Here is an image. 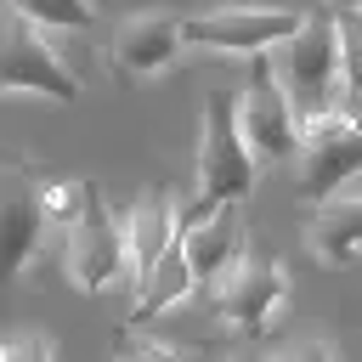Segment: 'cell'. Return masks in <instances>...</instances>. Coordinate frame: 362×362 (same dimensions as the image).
<instances>
[{"mask_svg":"<svg viewBox=\"0 0 362 362\" xmlns=\"http://www.w3.org/2000/svg\"><path fill=\"white\" fill-rule=\"evenodd\" d=\"M255 153L238 130V102L226 90L204 96V136H198V204H243L255 192Z\"/></svg>","mask_w":362,"mask_h":362,"instance_id":"obj_3","label":"cell"},{"mask_svg":"<svg viewBox=\"0 0 362 362\" xmlns=\"http://www.w3.org/2000/svg\"><path fill=\"white\" fill-rule=\"evenodd\" d=\"M198 288V277H192V266H187V255H181V238L158 255V266L153 272H141L136 277V300H130V322L141 328V322H153V317H164V311H175L187 294Z\"/></svg>","mask_w":362,"mask_h":362,"instance_id":"obj_14","label":"cell"},{"mask_svg":"<svg viewBox=\"0 0 362 362\" xmlns=\"http://www.w3.org/2000/svg\"><path fill=\"white\" fill-rule=\"evenodd\" d=\"M0 362H57V345L45 334H23V339L0 345Z\"/></svg>","mask_w":362,"mask_h":362,"instance_id":"obj_19","label":"cell"},{"mask_svg":"<svg viewBox=\"0 0 362 362\" xmlns=\"http://www.w3.org/2000/svg\"><path fill=\"white\" fill-rule=\"evenodd\" d=\"M85 198H90V181H74V175H51V181H40V215H45V232H68V226L85 215Z\"/></svg>","mask_w":362,"mask_h":362,"instance_id":"obj_17","label":"cell"},{"mask_svg":"<svg viewBox=\"0 0 362 362\" xmlns=\"http://www.w3.org/2000/svg\"><path fill=\"white\" fill-rule=\"evenodd\" d=\"M11 11L45 34H79L96 23V0H11Z\"/></svg>","mask_w":362,"mask_h":362,"instance_id":"obj_16","label":"cell"},{"mask_svg":"<svg viewBox=\"0 0 362 362\" xmlns=\"http://www.w3.org/2000/svg\"><path fill=\"white\" fill-rule=\"evenodd\" d=\"M356 6H362V0H356Z\"/></svg>","mask_w":362,"mask_h":362,"instance_id":"obj_23","label":"cell"},{"mask_svg":"<svg viewBox=\"0 0 362 362\" xmlns=\"http://www.w3.org/2000/svg\"><path fill=\"white\" fill-rule=\"evenodd\" d=\"M226 362H260V356H226Z\"/></svg>","mask_w":362,"mask_h":362,"instance_id":"obj_21","label":"cell"},{"mask_svg":"<svg viewBox=\"0 0 362 362\" xmlns=\"http://www.w3.org/2000/svg\"><path fill=\"white\" fill-rule=\"evenodd\" d=\"M288 305V272L283 260H243L232 277L215 283V317L238 339H266Z\"/></svg>","mask_w":362,"mask_h":362,"instance_id":"obj_7","label":"cell"},{"mask_svg":"<svg viewBox=\"0 0 362 362\" xmlns=\"http://www.w3.org/2000/svg\"><path fill=\"white\" fill-rule=\"evenodd\" d=\"M277 79H283V90L294 96L300 119H311V113H322V107L339 102L345 79H339V40H334V23H328V17H311V23L283 45Z\"/></svg>","mask_w":362,"mask_h":362,"instance_id":"obj_9","label":"cell"},{"mask_svg":"<svg viewBox=\"0 0 362 362\" xmlns=\"http://www.w3.org/2000/svg\"><path fill=\"white\" fill-rule=\"evenodd\" d=\"M181 45H187L181 17H170V11H136V17H124L113 28L107 68H113V79H153V74L175 68Z\"/></svg>","mask_w":362,"mask_h":362,"instance_id":"obj_10","label":"cell"},{"mask_svg":"<svg viewBox=\"0 0 362 362\" xmlns=\"http://www.w3.org/2000/svg\"><path fill=\"white\" fill-rule=\"evenodd\" d=\"M356 192H362V181H356Z\"/></svg>","mask_w":362,"mask_h":362,"instance_id":"obj_22","label":"cell"},{"mask_svg":"<svg viewBox=\"0 0 362 362\" xmlns=\"http://www.w3.org/2000/svg\"><path fill=\"white\" fill-rule=\"evenodd\" d=\"M277 362H334V345H328V339H300V345H288Z\"/></svg>","mask_w":362,"mask_h":362,"instance_id":"obj_20","label":"cell"},{"mask_svg":"<svg viewBox=\"0 0 362 362\" xmlns=\"http://www.w3.org/2000/svg\"><path fill=\"white\" fill-rule=\"evenodd\" d=\"M181 255H187V266H192L198 283L232 277V272L249 260V232H243L238 204H215L209 215L187 221V226H181Z\"/></svg>","mask_w":362,"mask_h":362,"instance_id":"obj_11","label":"cell"},{"mask_svg":"<svg viewBox=\"0 0 362 362\" xmlns=\"http://www.w3.org/2000/svg\"><path fill=\"white\" fill-rule=\"evenodd\" d=\"M119 232H124V260H130V277L153 272V266H158V255L181 238L170 192H141V198L119 215Z\"/></svg>","mask_w":362,"mask_h":362,"instance_id":"obj_12","label":"cell"},{"mask_svg":"<svg viewBox=\"0 0 362 362\" xmlns=\"http://www.w3.org/2000/svg\"><path fill=\"white\" fill-rule=\"evenodd\" d=\"M40 175L23 153H0V288L23 277V266L40 255Z\"/></svg>","mask_w":362,"mask_h":362,"instance_id":"obj_8","label":"cell"},{"mask_svg":"<svg viewBox=\"0 0 362 362\" xmlns=\"http://www.w3.org/2000/svg\"><path fill=\"white\" fill-rule=\"evenodd\" d=\"M113 356H119V362H192L187 351H175V345H164V339H147V334H136V328H119V334H113Z\"/></svg>","mask_w":362,"mask_h":362,"instance_id":"obj_18","label":"cell"},{"mask_svg":"<svg viewBox=\"0 0 362 362\" xmlns=\"http://www.w3.org/2000/svg\"><path fill=\"white\" fill-rule=\"evenodd\" d=\"M238 130L255 164H288L300 153V107L266 57H249V90L238 96Z\"/></svg>","mask_w":362,"mask_h":362,"instance_id":"obj_5","label":"cell"},{"mask_svg":"<svg viewBox=\"0 0 362 362\" xmlns=\"http://www.w3.org/2000/svg\"><path fill=\"white\" fill-rule=\"evenodd\" d=\"M305 23H311V11H300V6H215V11L181 17V34H187V45H204V51L266 57V51L288 45Z\"/></svg>","mask_w":362,"mask_h":362,"instance_id":"obj_2","label":"cell"},{"mask_svg":"<svg viewBox=\"0 0 362 362\" xmlns=\"http://www.w3.org/2000/svg\"><path fill=\"white\" fill-rule=\"evenodd\" d=\"M62 266H68V283H74L79 294H107L119 277H130L124 232H119V215L107 209L102 187H90L85 215L68 226V238H62Z\"/></svg>","mask_w":362,"mask_h":362,"instance_id":"obj_6","label":"cell"},{"mask_svg":"<svg viewBox=\"0 0 362 362\" xmlns=\"http://www.w3.org/2000/svg\"><path fill=\"white\" fill-rule=\"evenodd\" d=\"M294 198L300 204H322L334 192H345L351 181H362V113L351 107H322L311 119H300V153H294Z\"/></svg>","mask_w":362,"mask_h":362,"instance_id":"obj_1","label":"cell"},{"mask_svg":"<svg viewBox=\"0 0 362 362\" xmlns=\"http://www.w3.org/2000/svg\"><path fill=\"white\" fill-rule=\"evenodd\" d=\"M0 96H45V102H62V107L79 102V79L57 57L51 34L23 23L17 11L0 23Z\"/></svg>","mask_w":362,"mask_h":362,"instance_id":"obj_4","label":"cell"},{"mask_svg":"<svg viewBox=\"0 0 362 362\" xmlns=\"http://www.w3.org/2000/svg\"><path fill=\"white\" fill-rule=\"evenodd\" d=\"M305 249L328 266H351L362 260V192H334L317 204V215L305 221Z\"/></svg>","mask_w":362,"mask_h":362,"instance_id":"obj_13","label":"cell"},{"mask_svg":"<svg viewBox=\"0 0 362 362\" xmlns=\"http://www.w3.org/2000/svg\"><path fill=\"white\" fill-rule=\"evenodd\" d=\"M328 23H334V40H339V79H345L339 107L362 113V6L356 0H334Z\"/></svg>","mask_w":362,"mask_h":362,"instance_id":"obj_15","label":"cell"}]
</instances>
